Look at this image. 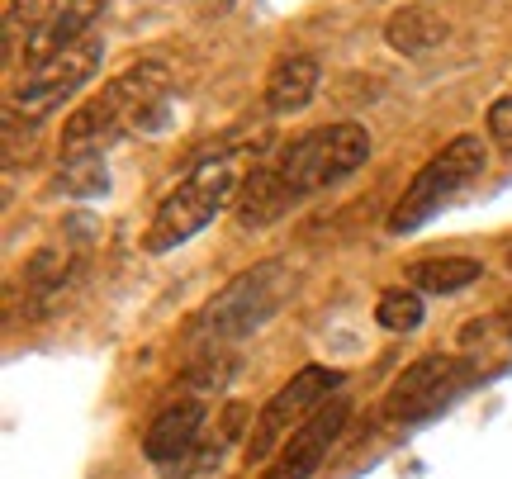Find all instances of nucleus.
Returning a JSON list of instances; mask_svg holds the SVG:
<instances>
[{
  "instance_id": "nucleus-1",
  "label": "nucleus",
  "mask_w": 512,
  "mask_h": 479,
  "mask_svg": "<svg viewBox=\"0 0 512 479\" xmlns=\"http://www.w3.org/2000/svg\"><path fill=\"white\" fill-rule=\"evenodd\" d=\"M370 162V133L361 124H323V129L299 133L290 148L256 166L242 181L238 195V223L242 228H266L285 219L294 204L313 200L318 190L347 181L351 171Z\"/></svg>"
},
{
  "instance_id": "nucleus-2",
  "label": "nucleus",
  "mask_w": 512,
  "mask_h": 479,
  "mask_svg": "<svg viewBox=\"0 0 512 479\" xmlns=\"http://www.w3.org/2000/svg\"><path fill=\"white\" fill-rule=\"evenodd\" d=\"M233 195H242V152L204 157V162L157 204L143 247L147 252H171V247L190 242L200 228H209V223L233 204Z\"/></svg>"
},
{
  "instance_id": "nucleus-3",
  "label": "nucleus",
  "mask_w": 512,
  "mask_h": 479,
  "mask_svg": "<svg viewBox=\"0 0 512 479\" xmlns=\"http://www.w3.org/2000/svg\"><path fill=\"white\" fill-rule=\"evenodd\" d=\"M166 81H171V76H166L162 62L124 67L105 91L95 95V100H86V105L67 119V129H62L67 157H76V152H100L114 133H124L128 124H138L147 110H157V100L166 95Z\"/></svg>"
},
{
  "instance_id": "nucleus-4",
  "label": "nucleus",
  "mask_w": 512,
  "mask_h": 479,
  "mask_svg": "<svg viewBox=\"0 0 512 479\" xmlns=\"http://www.w3.org/2000/svg\"><path fill=\"white\" fill-rule=\"evenodd\" d=\"M484 166H489V148L479 143L475 133L451 138V143L408 181L403 200L394 204V214H389V233H413V228H422L432 214H441L446 204L456 200L465 185L479 181Z\"/></svg>"
},
{
  "instance_id": "nucleus-5",
  "label": "nucleus",
  "mask_w": 512,
  "mask_h": 479,
  "mask_svg": "<svg viewBox=\"0 0 512 479\" xmlns=\"http://www.w3.org/2000/svg\"><path fill=\"white\" fill-rule=\"evenodd\" d=\"M280 295H285V271L275 261H261L252 271H242L238 280H228L219 295L204 304V314L195 318L190 337L200 347L219 351L223 342H238L247 332H256L266 318L280 309Z\"/></svg>"
},
{
  "instance_id": "nucleus-6",
  "label": "nucleus",
  "mask_w": 512,
  "mask_h": 479,
  "mask_svg": "<svg viewBox=\"0 0 512 479\" xmlns=\"http://www.w3.org/2000/svg\"><path fill=\"white\" fill-rule=\"evenodd\" d=\"M470 375H475L470 361H456V356H422V361H413V366L389 385V394H384V418H389V423H403V427L427 423L432 413H441L460 389L470 385Z\"/></svg>"
},
{
  "instance_id": "nucleus-7",
  "label": "nucleus",
  "mask_w": 512,
  "mask_h": 479,
  "mask_svg": "<svg viewBox=\"0 0 512 479\" xmlns=\"http://www.w3.org/2000/svg\"><path fill=\"white\" fill-rule=\"evenodd\" d=\"M337 385H342V375H337V370L304 366L290 385L275 389L271 399H266V408L252 418V432H247V461H266L275 446H280V437H285L304 413H318V404H323Z\"/></svg>"
},
{
  "instance_id": "nucleus-8",
  "label": "nucleus",
  "mask_w": 512,
  "mask_h": 479,
  "mask_svg": "<svg viewBox=\"0 0 512 479\" xmlns=\"http://www.w3.org/2000/svg\"><path fill=\"white\" fill-rule=\"evenodd\" d=\"M100 57H105V38L86 34V38H76L72 48H62L57 57H48V62H38L34 72L19 81V91H15V110L24 114H48L57 110L67 95H76L86 81L95 76V67H100Z\"/></svg>"
},
{
  "instance_id": "nucleus-9",
  "label": "nucleus",
  "mask_w": 512,
  "mask_h": 479,
  "mask_svg": "<svg viewBox=\"0 0 512 479\" xmlns=\"http://www.w3.org/2000/svg\"><path fill=\"white\" fill-rule=\"evenodd\" d=\"M347 413H351L347 399H332V404H323L318 413H309V418L299 423V432L275 451V461L266 465V475L261 479H313V470L323 465V456L332 451V442L342 437Z\"/></svg>"
},
{
  "instance_id": "nucleus-10",
  "label": "nucleus",
  "mask_w": 512,
  "mask_h": 479,
  "mask_svg": "<svg viewBox=\"0 0 512 479\" xmlns=\"http://www.w3.org/2000/svg\"><path fill=\"white\" fill-rule=\"evenodd\" d=\"M200 427H204V404H195V399H181V404L162 408V413L152 418V427H147V437H143V456L152 465L181 461V456H190V446H195V437H200Z\"/></svg>"
},
{
  "instance_id": "nucleus-11",
  "label": "nucleus",
  "mask_w": 512,
  "mask_h": 479,
  "mask_svg": "<svg viewBox=\"0 0 512 479\" xmlns=\"http://www.w3.org/2000/svg\"><path fill=\"white\" fill-rule=\"evenodd\" d=\"M100 5H105V0H67L62 10H53V15L43 19L38 29H29L24 62H29V67H38V62L57 57L62 48H72L76 38H86V34H91V24H95V15H100Z\"/></svg>"
},
{
  "instance_id": "nucleus-12",
  "label": "nucleus",
  "mask_w": 512,
  "mask_h": 479,
  "mask_svg": "<svg viewBox=\"0 0 512 479\" xmlns=\"http://www.w3.org/2000/svg\"><path fill=\"white\" fill-rule=\"evenodd\" d=\"M451 34V24L432 10V5H403L389 15L384 24V38H389V48H399L408 57H422V53H437L441 43Z\"/></svg>"
},
{
  "instance_id": "nucleus-13",
  "label": "nucleus",
  "mask_w": 512,
  "mask_h": 479,
  "mask_svg": "<svg viewBox=\"0 0 512 479\" xmlns=\"http://www.w3.org/2000/svg\"><path fill=\"white\" fill-rule=\"evenodd\" d=\"M318 91V62L309 53H294L285 62H275V72L266 76V110L271 114H299Z\"/></svg>"
},
{
  "instance_id": "nucleus-14",
  "label": "nucleus",
  "mask_w": 512,
  "mask_h": 479,
  "mask_svg": "<svg viewBox=\"0 0 512 479\" xmlns=\"http://www.w3.org/2000/svg\"><path fill=\"white\" fill-rule=\"evenodd\" d=\"M479 276H484V266L475 257H432L413 266V285L432 290V295H456L465 285H475Z\"/></svg>"
},
{
  "instance_id": "nucleus-15",
  "label": "nucleus",
  "mask_w": 512,
  "mask_h": 479,
  "mask_svg": "<svg viewBox=\"0 0 512 479\" xmlns=\"http://www.w3.org/2000/svg\"><path fill=\"white\" fill-rule=\"evenodd\" d=\"M105 185H110V176H105L100 152H76L57 171V190H67V195H105Z\"/></svg>"
},
{
  "instance_id": "nucleus-16",
  "label": "nucleus",
  "mask_w": 512,
  "mask_h": 479,
  "mask_svg": "<svg viewBox=\"0 0 512 479\" xmlns=\"http://www.w3.org/2000/svg\"><path fill=\"white\" fill-rule=\"evenodd\" d=\"M375 318L389 332H413L422 323V299L413 290H384L380 304H375Z\"/></svg>"
},
{
  "instance_id": "nucleus-17",
  "label": "nucleus",
  "mask_w": 512,
  "mask_h": 479,
  "mask_svg": "<svg viewBox=\"0 0 512 479\" xmlns=\"http://www.w3.org/2000/svg\"><path fill=\"white\" fill-rule=\"evenodd\" d=\"M62 5H67V0H10V24L24 19L29 29H38V24L53 15V10H62Z\"/></svg>"
},
{
  "instance_id": "nucleus-18",
  "label": "nucleus",
  "mask_w": 512,
  "mask_h": 479,
  "mask_svg": "<svg viewBox=\"0 0 512 479\" xmlns=\"http://www.w3.org/2000/svg\"><path fill=\"white\" fill-rule=\"evenodd\" d=\"M489 133H494V143H503L512 152V95L489 105Z\"/></svg>"
},
{
  "instance_id": "nucleus-19",
  "label": "nucleus",
  "mask_w": 512,
  "mask_h": 479,
  "mask_svg": "<svg viewBox=\"0 0 512 479\" xmlns=\"http://www.w3.org/2000/svg\"><path fill=\"white\" fill-rule=\"evenodd\" d=\"M503 323H508V332H512V309H508V318H503Z\"/></svg>"
},
{
  "instance_id": "nucleus-20",
  "label": "nucleus",
  "mask_w": 512,
  "mask_h": 479,
  "mask_svg": "<svg viewBox=\"0 0 512 479\" xmlns=\"http://www.w3.org/2000/svg\"><path fill=\"white\" fill-rule=\"evenodd\" d=\"M219 5H233V0H219Z\"/></svg>"
}]
</instances>
